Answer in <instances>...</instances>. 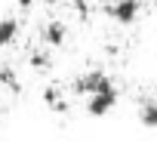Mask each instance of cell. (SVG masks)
<instances>
[{
  "label": "cell",
  "mask_w": 157,
  "mask_h": 157,
  "mask_svg": "<svg viewBox=\"0 0 157 157\" xmlns=\"http://www.w3.org/2000/svg\"><path fill=\"white\" fill-rule=\"evenodd\" d=\"M114 105H117V86H108V90H99L86 99V114L90 117H105Z\"/></svg>",
  "instance_id": "obj_1"
},
{
  "label": "cell",
  "mask_w": 157,
  "mask_h": 157,
  "mask_svg": "<svg viewBox=\"0 0 157 157\" xmlns=\"http://www.w3.org/2000/svg\"><path fill=\"white\" fill-rule=\"evenodd\" d=\"M139 0H117V3H111L108 6V16L117 22V25H136V19H139Z\"/></svg>",
  "instance_id": "obj_2"
},
{
  "label": "cell",
  "mask_w": 157,
  "mask_h": 157,
  "mask_svg": "<svg viewBox=\"0 0 157 157\" xmlns=\"http://www.w3.org/2000/svg\"><path fill=\"white\" fill-rule=\"evenodd\" d=\"M108 86H114V83H111V77H105L102 71H90V74H83V77H77V83H74V90L83 93V96H93V93L108 90Z\"/></svg>",
  "instance_id": "obj_3"
},
{
  "label": "cell",
  "mask_w": 157,
  "mask_h": 157,
  "mask_svg": "<svg viewBox=\"0 0 157 157\" xmlns=\"http://www.w3.org/2000/svg\"><path fill=\"white\" fill-rule=\"evenodd\" d=\"M40 37H43L46 46H62V43L68 40V28H65L62 22H49V25H43Z\"/></svg>",
  "instance_id": "obj_4"
},
{
  "label": "cell",
  "mask_w": 157,
  "mask_h": 157,
  "mask_svg": "<svg viewBox=\"0 0 157 157\" xmlns=\"http://www.w3.org/2000/svg\"><path fill=\"white\" fill-rule=\"evenodd\" d=\"M19 19H0V49L3 46H10L16 37H19Z\"/></svg>",
  "instance_id": "obj_5"
},
{
  "label": "cell",
  "mask_w": 157,
  "mask_h": 157,
  "mask_svg": "<svg viewBox=\"0 0 157 157\" xmlns=\"http://www.w3.org/2000/svg\"><path fill=\"white\" fill-rule=\"evenodd\" d=\"M139 120L148 129H157V102H142L139 105Z\"/></svg>",
  "instance_id": "obj_6"
},
{
  "label": "cell",
  "mask_w": 157,
  "mask_h": 157,
  "mask_svg": "<svg viewBox=\"0 0 157 157\" xmlns=\"http://www.w3.org/2000/svg\"><path fill=\"white\" fill-rule=\"evenodd\" d=\"M31 65H34V68H46V65H49V56H46V52H34V56H31Z\"/></svg>",
  "instance_id": "obj_7"
},
{
  "label": "cell",
  "mask_w": 157,
  "mask_h": 157,
  "mask_svg": "<svg viewBox=\"0 0 157 157\" xmlns=\"http://www.w3.org/2000/svg\"><path fill=\"white\" fill-rule=\"evenodd\" d=\"M34 6V0H19V10H31Z\"/></svg>",
  "instance_id": "obj_8"
}]
</instances>
